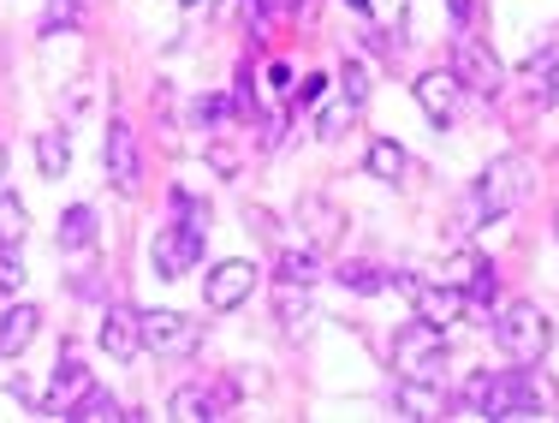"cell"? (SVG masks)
<instances>
[{
    "instance_id": "cell-1",
    "label": "cell",
    "mask_w": 559,
    "mask_h": 423,
    "mask_svg": "<svg viewBox=\"0 0 559 423\" xmlns=\"http://www.w3.org/2000/svg\"><path fill=\"white\" fill-rule=\"evenodd\" d=\"M464 412L471 418H536L542 412V381H536V369L530 364H518V369H495V376H471V388H464Z\"/></svg>"
},
{
    "instance_id": "cell-2",
    "label": "cell",
    "mask_w": 559,
    "mask_h": 423,
    "mask_svg": "<svg viewBox=\"0 0 559 423\" xmlns=\"http://www.w3.org/2000/svg\"><path fill=\"white\" fill-rule=\"evenodd\" d=\"M393 369L411 381V388H441L447 381V334H441V322L417 316V322L399 328L393 334Z\"/></svg>"
},
{
    "instance_id": "cell-3",
    "label": "cell",
    "mask_w": 559,
    "mask_h": 423,
    "mask_svg": "<svg viewBox=\"0 0 559 423\" xmlns=\"http://www.w3.org/2000/svg\"><path fill=\"white\" fill-rule=\"evenodd\" d=\"M179 215L185 221H173V227L155 233V274H167V281L191 274L197 262H203V245H209V215L191 197H179Z\"/></svg>"
},
{
    "instance_id": "cell-4",
    "label": "cell",
    "mask_w": 559,
    "mask_h": 423,
    "mask_svg": "<svg viewBox=\"0 0 559 423\" xmlns=\"http://www.w3.org/2000/svg\"><path fill=\"white\" fill-rule=\"evenodd\" d=\"M495 340L512 364H542L554 346V322L536 310V304H512V310L495 316Z\"/></svg>"
},
{
    "instance_id": "cell-5",
    "label": "cell",
    "mask_w": 559,
    "mask_h": 423,
    "mask_svg": "<svg viewBox=\"0 0 559 423\" xmlns=\"http://www.w3.org/2000/svg\"><path fill=\"white\" fill-rule=\"evenodd\" d=\"M524 185H530L524 155H500V162L488 167L483 179H476V191H471V221H464V227H483V221L506 215V209H512L518 197H524Z\"/></svg>"
},
{
    "instance_id": "cell-6",
    "label": "cell",
    "mask_w": 559,
    "mask_h": 423,
    "mask_svg": "<svg viewBox=\"0 0 559 423\" xmlns=\"http://www.w3.org/2000/svg\"><path fill=\"white\" fill-rule=\"evenodd\" d=\"M138 334H143V352H162V359H191L203 346V328L185 310H138Z\"/></svg>"
},
{
    "instance_id": "cell-7",
    "label": "cell",
    "mask_w": 559,
    "mask_h": 423,
    "mask_svg": "<svg viewBox=\"0 0 559 423\" xmlns=\"http://www.w3.org/2000/svg\"><path fill=\"white\" fill-rule=\"evenodd\" d=\"M452 78H459L471 96H500L506 66H500L495 48H483L476 36H459V48H452Z\"/></svg>"
},
{
    "instance_id": "cell-8",
    "label": "cell",
    "mask_w": 559,
    "mask_h": 423,
    "mask_svg": "<svg viewBox=\"0 0 559 423\" xmlns=\"http://www.w3.org/2000/svg\"><path fill=\"white\" fill-rule=\"evenodd\" d=\"M250 286H257V262L233 257V262H215V269H209L203 298H209V310H238V304L250 298Z\"/></svg>"
},
{
    "instance_id": "cell-9",
    "label": "cell",
    "mask_w": 559,
    "mask_h": 423,
    "mask_svg": "<svg viewBox=\"0 0 559 423\" xmlns=\"http://www.w3.org/2000/svg\"><path fill=\"white\" fill-rule=\"evenodd\" d=\"M102 167H108V179L119 185V191H138V131H131L126 120H108V143H102Z\"/></svg>"
},
{
    "instance_id": "cell-10",
    "label": "cell",
    "mask_w": 559,
    "mask_h": 423,
    "mask_svg": "<svg viewBox=\"0 0 559 423\" xmlns=\"http://www.w3.org/2000/svg\"><path fill=\"white\" fill-rule=\"evenodd\" d=\"M441 281H447V286H459V293L471 298V310H488V304H495V293H500L495 269H488L483 257H471V250L447 262V269H441Z\"/></svg>"
},
{
    "instance_id": "cell-11",
    "label": "cell",
    "mask_w": 559,
    "mask_h": 423,
    "mask_svg": "<svg viewBox=\"0 0 559 423\" xmlns=\"http://www.w3.org/2000/svg\"><path fill=\"white\" fill-rule=\"evenodd\" d=\"M459 96H464V84L452 78V66H447V72H423V78H417V102H423V114H429L435 126H452Z\"/></svg>"
},
{
    "instance_id": "cell-12",
    "label": "cell",
    "mask_w": 559,
    "mask_h": 423,
    "mask_svg": "<svg viewBox=\"0 0 559 423\" xmlns=\"http://www.w3.org/2000/svg\"><path fill=\"white\" fill-rule=\"evenodd\" d=\"M102 352H108L114 364H131L143 352V334H138V310H126V304H114L108 316H102Z\"/></svg>"
},
{
    "instance_id": "cell-13",
    "label": "cell",
    "mask_w": 559,
    "mask_h": 423,
    "mask_svg": "<svg viewBox=\"0 0 559 423\" xmlns=\"http://www.w3.org/2000/svg\"><path fill=\"white\" fill-rule=\"evenodd\" d=\"M36 328H43V310H36V304H12V310H0V359H12V352L31 346Z\"/></svg>"
},
{
    "instance_id": "cell-14",
    "label": "cell",
    "mask_w": 559,
    "mask_h": 423,
    "mask_svg": "<svg viewBox=\"0 0 559 423\" xmlns=\"http://www.w3.org/2000/svg\"><path fill=\"white\" fill-rule=\"evenodd\" d=\"M84 388H90V376H84V364H78V352L66 346V359H60V369H55V388H48V406H43V412H48V418H60Z\"/></svg>"
},
{
    "instance_id": "cell-15",
    "label": "cell",
    "mask_w": 559,
    "mask_h": 423,
    "mask_svg": "<svg viewBox=\"0 0 559 423\" xmlns=\"http://www.w3.org/2000/svg\"><path fill=\"white\" fill-rule=\"evenodd\" d=\"M96 209H90V203H72V209H66V215H60V250H90V245H96Z\"/></svg>"
},
{
    "instance_id": "cell-16",
    "label": "cell",
    "mask_w": 559,
    "mask_h": 423,
    "mask_svg": "<svg viewBox=\"0 0 559 423\" xmlns=\"http://www.w3.org/2000/svg\"><path fill=\"white\" fill-rule=\"evenodd\" d=\"M60 418H66V423H102V418H126V412H119V400H114L108 388H84Z\"/></svg>"
},
{
    "instance_id": "cell-17",
    "label": "cell",
    "mask_w": 559,
    "mask_h": 423,
    "mask_svg": "<svg viewBox=\"0 0 559 423\" xmlns=\"http://www.w3.org/2000/svg\"><path fill=\"white\" fill-rule=\"evenodd\" d=\"M298 215H304V227H310L316 245H334V239H340V209L328 203V197H304Z\"/></svg>"
},
{
    "instance_id": "cell-18",
    "label": "cell",
    "mask_w": 559,
    "mask_h": 423,
    "mask_svg": "<svg viewBox=\"0 0 559 423\" xmlns=\"http://www.w3.org/2000/svg\"><path fill=\"white\" fill-rule=\"evenodd\" d=\"M226 393H209V388H179L173 393V418L179 423H203V418H221Z\"/></svg>"
},
{
    "instance_id": "cell-19",
    "label": "cell",
    "mask_w": 559,
    "mask_h": 423,
    "mask_svg": "<svg viewBox=\"0 0 559 423\" xmlns=\"http://www.w3.org/2000/svg\"><path fill=\"white\" fill-rule=\"evenodd\" d=\"M524 78H530V90H536V102H559V48H542V55H530Z\"/></svg>"
},
{
    "instance_id": "cell-20",
    "label": "cell",
    "mask_w": 559,
    "mask_h": 423,
    "mask_svg": "<svg viewBox=\"0 0 559 423\" xmlns=\"http://www.w3.org/2000/svg\"><path fill=\"white\" fill-rule=\"evenodd\" d=\"M310 316H316V310H310V298H304V286L292 293V286L280 281V328L304 340V334H310Z\"/></svg>"
},
{
    "instance_id": "cell-21",
    "label": "cell",
    "mask_w": 559,
    "mask_h": 423,
    "mask_svg": "<svg viewBox=\"0 0 559 423\" xmlns=\"http://www.w3.org/2000/svg\"><path fill=\"white\" fill-rule=\"evenodd\" d=\"M24 233H31V215H24V203L12 191H0V250H19Z\"/></svg>"
},
{
    "instance_id": "cell-22",
    "label": "cell",
    "mask_w": 559,
    "mask_h": 423,
    "mask_svg": "<svg viewBox=\"0 0 559 423\" xmlns=\"http://www.w3.org/2000/svg\"><path fill=\"white\" fill-rule=\"evenodd\" d=\"M36 167H43L48 179H60L66 167H72V143H66V131H43V138H36Z\"/></svg>"
},
{
    "instance_id": "cell-23",
    "label": "cell",
    "mask_w": 559,
    "mask_h": 423,
    "mask_svg": "<svg viewBox=\"0 0 559 423\" xmlns=\"http://www.w3.org/2000/svg\"><path fill=\"white\" fill-rule=\"evenodd\" d=\"M369 174H376V179H399V174H405V150H399L393 138H376V143H369Z\"/></svg>"
},
{
    "instance_id": "cell-24",
    "label": "cell",
    "mask_w": 559,
    "mask_h": 423,
    "mask_svg": "<svg viewBox=\"0 0 559 423\" xmlns=\"http://www.w3.org/2000/svg\"><path fill=\"white\" fill-rule=\"evenodd\" d=\"M340 286H352V293H381V286H393V274L369 269V262H345V269H340Z\"/></svg>"
},
{
    "instance_id": "cell-25",
    "label": "cell",
    "mask_w": 559,
    "mask_h": 423,
    "mask_svg": "<svg viewBox=\"0 0 559 423\" xmlns=\"http://www.w3.org/2000/svg\"><path fill=\"white\" fill-rule=\"evenodd\" d=\"M280 281H286V286H310L316 281V257H310V250H286V257H280Z\"/></svg>"
},
{
    "instance_id": "cell-26",
    "label": "cell",
    "mask_w": 559,
    "mask_h": 423,
    "mask_svg": "<svg viewBox=\"0 0 559 423\" xmlns=\"http://www.w3.org/2000/svg\"><path fill=\"white\" fill-rule=\"evenodd\" d=\"M221 120H233V102L226 96H197L191 102V126H221Z\"/></svg>"
},
{
    "instance_id": "cell-27",
    "label": "cell",
    "mask_w": 559,
    "mask_h": 423,
    "mask_svg": "<svg viewBox=\"0 0 559 423\" xmlns=\"http://www.w3.org/2000/svg\"><path fill=\"white\" fill-rule=\"evenodd\" d=\"M78 24V0H48V19H43V31L55 36V31H72Z\"/></svg>"
},
{
    "instance_id": "cell-28",
    "label": "cell",
    "mask_w": 559,
    "mask_h": 423,
    "mask_svg": "<svg viewBox=\"0 0 559 423\" xmlns=\"http://www.w3.org/2000/svg\"><path fill=\"white\" fill-rule=\"evenodd\" d=\"M364 96H369V78H364V66H345V102L357 108Z\"/></svg>"
},
{
    "instance_id": "cell-29",
    "label": "cell",
    "mask_w": 559,
    "mask_h": 423,
    "mask_svg": "<svg viewBox=\"0 0 559 423\" xmlns=\"http://www.w3.org/2000/svg\"><path fill=\"white\" fill-rule=\"evenodd\" d=\"M352 114H357L352 102H340V108H328V114H322V131L334 138V131H345V126H352Z\"/></svg>"
},
{
    "instance_id": "cell-30",
    "label": "cell",
    "mask_w": 559,
    "mask_h": 423,
    "mask_svg": "<svg viewBox=\"0 0 559 423\" xmlns=\"http://www.w3.org/2000/svg\"><path fill=\"white\" fill-rule=\"evenodd\" d=\"M262 12H269V19H286V12H298V0H257Z\"/></svg>"
},
{
    "instance_id": "cell-31",
    "label": "cell",
    "mask_w": 559,
    "mask_h": 423,
    "mask_svg": "<svg viewBox=\"0 0 559 423\" xmlns=\"http://www.w3.org/2000/svg\"><path fill=\"white\" fill-rule=\"evenodd\" d=\"M269 78H274V90H286V96H292V84H298V78H292V66H274Z\"/></svg>"
},
{
    "instance_id": "cell-32",
    "label": "cell",
    "mask_w": 559,
    "mask_h": 423,
    "mask_svg": "<svg viewBox=\"0 0 559 423\" xmlns=\"http://www.w3.org/2000/svg\"><path fill=\"white\" fill-rule=\"evenodd\" d=\"M452 19H459V24H471V0H452Z\"/></svg>"
},
{
    "instance_id": "cell-33",
    "label": "cell",
    "mask_w": 559,
    "mask_h": 423,
    "mask_svg": "<svg viewBox=\"0 0 559 423\" xmlns=\"http://www.w3.org/2000/svg\"><path fill=\"white\" fill-rule=\"evenodd\" d=\"M345 7H369V0H345Z\"/></svg>"
},
{
    "instance_id": "cell-34",
    "label": "cell",
    "mask_w": 559,
    "mask_h": 423,
    "mask_svg": "<svg viewBox=\"0 0 559 423\" xmlns=\"http://www.w3.org/2000/svg\"><path fill=\"white\" fill-rule=\"evenodd\" d=\"M179 7H191V0H179Z\"/></svg>"
},
{
    "instance_id": "cell-35",
    "label": "cell",
    "mask_w": 559,
    "mask_h": 423,
    "mask_svg": "<svg viewBox=\"0 0 559 423\" xmlns=\"http://www.w3.org/2000/svg\"><path fill=\"white\" fill-rule=\"evenodd\" d=\"M554 227H559V221H554Z\"/></svg>"
}]
</instances>
